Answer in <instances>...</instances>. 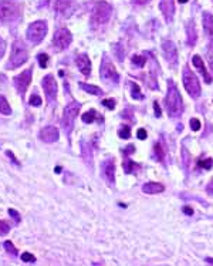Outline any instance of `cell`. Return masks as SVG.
Wrapping results in <instances>:
<instances>
[{
	"mask_svg": "<svg viewBox=\"0 0 213 266\" xmlns=\"http://www.w3.org/2000/svg\"><path fill=\"white\" fill-rule=\"evenodd\" d=\"M27 40L32 44H39L47 34V23L44 20H37L32 23L27 29Z\"/></svg>",
	"mask_w": 213,
	"mask_h": 266,
	"instance_id": "5b68a950",
	"label": "cell"
},
{
	"mask_svg": "<svg viewBox=\"0 0 213 266\" xmlns=\"http://www.w3.org/2000/svg\"><path fill=\"white\" fill-rule=\"evenodd\" d=\"M154 110H155V116H157V117H160V107L157 101L154 103Z\"/></svg>",
	"mask_w": 213,
	"mask_h": 266,
	"instance_id": "b9f144b4",
	"label": "cell"
},
{
	"mask_svg": "<svg viewBox=\"0 0 213 266\" xmlns=\"http://www.w3.org/2000/svg\"><path fill=\"white\" fill-rule=\"evenodd\" d=\"M132 63L135 64V66H138V67H142L144 64L147 63V57H144V56H134L132 57Z\"/></svg>",
	"mask_w": 213,
	"mask_h": 266,
	"instance_id": "484cf974",
	"label": "cell"
},
{
	"mask_svg": "<svg viewBox=\"0 0 213 266\" xmlns=\"http://www.w3.org/2000/svg\"><path fill=\"white\" fill-rule=\"evenodd\" d=\"M75 64L78 67V70L83 73L84 75H90L91 73V62L88 59L87 54H80L77 59H75Z\"/></svg>",
	"mask_w": 213,
	"mask_h": 266,
	"instance_id": "9a60e30c",
	"label": "cell"
},
{
	"mask_svg": "<svg viewBox=\"0 0 213 266\" xmlns=\"http://www.w3.org/2000/svg\"><path fill=\"white\" fill-rule=\"evenodd\" d=\"M20 14L19 3L14 0H0V24L16 20L20 17Z\"/></svg>",
	"mask_w": 213,
	"mask_h": 266,
	"instance_id": "7a4b0ae2",
	"label": "cell"
},
{
	"mask_svg": "<svg viewBox=\"0 0 213 266\" xmlns=\"http://www.w3.org/2000/svg\"><path fill=\"white\" fill-rule=\"evenodd\" d=\"M81 118H83L84 123H88V124H90V123H93L97 118V113L94 110H90V111H87L85 114H83V117Z\"/></svg>",
	"mask_w": 213,
	"mask_h": 266,
	"instance_id": "603a6c76",
	"label": "cell"
},
{
	"mask_svg": "<svg viewBox=\"0 0 213 266\" xmlns=\"http://www.w3.org/2000/svg\"><path fill=\"white\" fill-rule=\"evenodd\" d=\"M9 215L13 216V219L16 221V222H20V215L17 211H14V209H9Z\"/></svg>",
	"mask_w": 213,
	"mask_h": 266,
	"instance_id": "f35d334b",
	"label": "cell"
},
{
	"mask_svg": "<svg viewBox=\"0 0 213 266\" xmlns=\"http://www.w3.org/2000/svg\"><path fill=\"white\" fill-rule=\"evenodd\" d=\"M192 63H193V66L199 70V73L203 75V78H205V81L209 84V83H212V77L209 75V73L206 71V68H205V64H203L202 59L199 57V56H195L193 57V60H192Z\"/></svg>",
	"mask_w": 213,
	"mask_h": 266,
	"instance_id": "2e32d148",
	"label": "cell"
},
{
	"mask_svg": "<svg viewBox=\"0 0 213 266\" xmlns=\"http://www.w3.org/2000/svg\"><path fill=\"white\" fill-rule=\"evenodd\" d=\"M179 1H181V3H185V1H186V0H179Z\"/></svg>",
	"mask_w": 213,
	"mask_h": 266,
	"instance_id": "c3c4849f",
	"label": "cell"
},
{
	"mask_svg": "<svg viewBox=\"0 0 213 266\" xmlns=\"http://www.w3.org/2000/svg\"><path fill=\"white\" fill-rule=\"evenodd\" d=\"M42 85L44 93H46V97H47V100H49V103L53 104L54 101H55V98H57V83H55L53 75H46V77L43 78Z\"/></svg>",
	"mask_w": 213,
	"mask_h": 266,
	"instance_id": "8fae6325",
	"label": "cell"
},
{
	"mask_svg": "<svg viewBox=\"0 0 213 266\" xmlns=\"http://www.w3.org/2000/svg\"><path fill=\"white\" fill-rule=\"evenodd\" d=\"M103 106L109 108V110H114V108H115V101H114V100H104V101H103Z\"/></svg>",
	"mask_w": 213,
	"mask_h": 266,
	"instance_id": "8d00e7d4",
	"label": "cell"
},
{
	"mask_svg": "<svg viewBox=\"0 0 213 266\" xmlns=\"http://www.w3.org/2000/svg\"><path fill=\"white\" fill-rule=\"evenodd\" d=\"M131 88H132V97H134V98H137V100H142V98H144V96H142L141 91H139L138 84L131 83Z\"/></svg>",
	"mask_w": 213,
	"mask_h": 266,
	"instance_id": "d4e9b609",
	"label": "cell"
},
{
	"mask_svg": "<svg viewBox=\"0 0 213 266\" xmlns=\"http://www.w3.org/2000/svg\"><path fill=\"white\" fill-rule=\"evenodd\" d=\"M80 108H81V104L77 103V101L70 103L68 106L64 108L61 124H63L64 131H65L67 134H70L73 127H74V120L75 117H77V114H78V111H80Z\"/></svg>",
	"mask_w": 213,
	"mask_h": 266,
	"instance_id": "277c9868",
	"label": "cell"
},
{
	"mask_svg": "<svg viewBox=\"0 0 213 266\" xmlns=\"http://www.w3.org/2000/svg\"><path fill=\"white\" fill-rule=\"evenodd\" d=\"M9 232H10V225L4 222V221H0V235L3 236V235L9 234Z\"/></svg>",
	"mask_w": 213,
	"mask_h": 266,
	"instance_id": "f546056e",
	"label": "cell"
},
{
	"mask_svg": "<svg viewBox=\"0 0 213 266\" xmlns=\"http://www.w3.org/2000/svg\"><path fill=\"white\" fill-rule=\"evenodd\" d=\"M124 168H125V172H127V174H132L134 170L137 168V165H135L131 160H127L124 162Z\"/></svg>",
	"mask_w": 213,
	"mask_h": 266,
	"instance_id": "83f0119b",
	"label": "cell"
},
{
	"mask_svg": "<svg viewBox=\"0 0 213 266\" xmlns=\"http://www.w3.org/2000/svg\"><path fill=\"white\" fill-rule=\"evenodd\" d=\"M21 261H23V262H27V264H34V262H36V258H34L32 254H29V252H24V254H21Z\"/></svg>",
	"mask_w": 213,
	"mask_h": 266,
	"instance_id": "4dcf8cb0",
	"label": "cell"
},
{
	"mask_svg": "<svg viewBox=\"0 0 213 266\" xmlns=\"http://www.w3.org/2000/svg\"><path fill=\"white\" fill-rule=\"evenodd\" d=\"M80 87L87 91V93H90V94H94V96H103V90L100 88V87H96V85H91V84H85V83H80Z\"/></svg>",
	"mask_w": 213,
	"mask_h": 266,
	"instance_id": "44dd1931",
	"label": "cell"
},
{
	"mask_svg": "<svg viewBox=\"0 0 213 266\" xmlns=\"http://www.w3.org/2000/svg\"><path fill=\"white\" fill-rule=\"evenodd\" d=\"M199 165L202 167V168H206V170H211L212 168V165H213V160H201L199 161Z\"/></svg>",
	"mask_w": 213,
	"mask_h": 266,
	"instance_id": "836d02e7",
	"label": "cell"
},
{
	"mask_svg": "<svg viewBox=\"0 0 213 266\" xmlns=\"http://www.w3.org/2000/svg\"><path fill=\"white\" fill-rule=\"evenodd\" d=\"M100 75H101V78H103L106 83H114V84H117L118 81H119V74H118V71L115 70L114 64L111 63L108 59H104V60H103L101 68H100Z\"/></svg>",
	"mask_w": 213,
	"mask_h": 266,
	"instance_id": "ba28073f",
	"label": "cell"
},
{
	"mask_svg": "<svg viewBox=\"0 0 213 266\" xmlns=\"http://www.w3.org/2000/svg\"><path fill=\"white\" fill-rule=\"evenodd\" d=\"M137 135H138L139 139H145L147 138V131H145L144 128H139L138 133H137Z\"/></svg>",
	"mask_w": 213,
	"mask_h": 266,
	"instance_id": "ab89813d",
	"label": "cell"
},
{
	"mask_svg": "<svg viewBox=\"0 0 213 266\" xmlns=\"http://www.w3.org/2000/svg\"><path fill=\"white\" fill-rule=\"evenodd\" d=\"M183 212L186 213V215H192V213H193V209L189 208V206H185V208H183Z\"/></svg>",
	"mask_w": 213,
	"mask_h": 266,
	"instance_id": "ee69618b",
	"label": "cell"
},
{
	"mask_svg": "<svg viewBox=\"0 0 213 266\" xmlns=\"http://www.w3.org/2000/svg\"><path fill=\"white\" fill-rule=\"evenodd\" d=\"M162 50L165 54V59L168 63H176V57H178V52H176V46L172 42H163L162 43Z\"/></svg>",
	"mask_w": 213,
	"mask_h": 266,
	"instance_id": "4fadbf2b",
	"label": "cell"
},
{
	"mask_svg": "<svg viewBox=\"0 0 213 266\" xmlns=\"http://www.w3.org/2000/svg\"><path fill=\"white\" fill-rule=\"evenodd\" d=\"M71 3H73V0H55V3H54V7H55V10L58 11V13L65 14V11L70 10V7H71Z\"/></svg>",
	"mask_w": 213,
	"mask_h": 266,
	"instance_id": "ffe728a7",
	"label": "cell"
},
{
	"mask_svg": "<svg viewBox=\"0 0 213 266\" xmlns=\"http://www.w3.org/2000/svg\"><path fill=\"white\" fill-rule=\"evenodd\" d=\"M111 13H112V9L106 1H98L94 7V11H93V17H91L93 24H97V26L106 24L111 17Z\"/></svg>",
	"mask_w": 213,
	"mask_h": 266,
	"instance_id": "8992f818",
	"label": "cell"
},
{
	"mask_svg": "<svg viewBox=\"0 0 213 266\" xmlns=\"http://www.w3.org/2000/svg\"><path fill=\"white\" fill-rule=\"evenodd\" d=\"M6 155H7V157H10V160L13 161V162H14L16 165H20V164H19V161L16 160V157L13 155V152H11V151H6Z\"/></svg>",
	"mask_w": 213,
	"mask_h": 266,
	"instance_id": "60d3db41",
	"label": "cell"
},
{
	"mask_svg": "<svg viewBox=\"0 0 213 266\" xmlns=\"http://www.w3.org/2000/svg\"><path fill=\"white\" fill-rule=\"evenodd\" d=\"M32 75H33V68H27L24 70L23 73L14 77V85L17 88V91L20 93V96H24V93L27 91L29 85L32 83Z\"/></svg>",
	"mask_w": 213,
	"mask_h": 266,
	"instance_id": "9c48e42d",
	"label": "cell"
},
{
	"mask_svg": "<svg viewBox=\"0 0 213 266\" xmlns=\"http://www.w3.org/2000/svg\"><path fill=\"white\" fill-rule=\"evenodd\" d=\"M160 10H162L166 20H172L173 11H175L173 0H160Z\"/></svg>",
	"mask_w": 213,
	"mask_h": 266,
	"instance_id": "e0dca14e",
	"label": "cell"
},
{
	"mask_svg": "<svg viewBox=\"0 0 213 266\" xmlns=\"http://www.w3.org/2000/svg\"><path fill=\"white\" fill-rule=\"evenodd\" d=\"M73 42V36H71V33L68 29H58L55 34H54L53 37V43L54 46L57 47V49H60V50H63V49H67L70 44Z\"/></svg>",
	"mask_w": 213,
	"mask_h": 266,
	"instance_id": "30bf717a",
	"label": "cell"
},
{
	"mask_svg": "<svg viewBox=\"0 0 213 266\" xmlns=\"http://www.w3.org/2000/svg\"><path fill=\"white\" fill-rule=\"evenodd\" d=\"M29 59V53H27V49L26 46L20 42V40H16L13 43V47H11V57L10 62L7 63V67L13 70V68H17L20 67L21 64H24Z\"/></svg>",
	"mask_w": 213,
	"mask_h": 266,
	"instance_id": "3957f363",
	"label": "cell"
},
{
	"mask_svg": "<svg viewBox=\"0 0 213 266\" xmlns=\"http://www.w3.org/2000/svg\"><path fill=\"white\" fill-rule=\"evenodd\" d=\"M134 151H135V147H134V145H128V147H125V149H124V154L128 155V154H131V152H134Z\"/></svg>",
	"mask_w": 213,
	"mask_h": 266,
	"instance_id": "7bdbcfd3",
	"label": "cell"
},
{
	"mask_svg": "<svg viewBox=\"0 0 213 266\" xmlns=\"http://www.w3.org/2000/svg\"><path fill=\"white\" fill-rule=\"evenodd\" d=\"M101 168H103V172H104V177L106 178V181L109 184H114L115 182V164H114V160H106L103 164H101Z\"/></svg>",
	"mask_w": 213,
	"mask_h": 266,
	"instance_id": "5bb4252c",
	"label": "cell"
},
{
	"mask_svg": "<svg viewBox=\"0 0 213 266\" xmlns=\"http://www.w3.org/2000/svg\"><path fill=\"white\" fill-rule=\"evenodd\" d=\"M203 27L209 36H213V16L208 11L203 13Z\"/></svg>",
	"mask_w": 213,
	"mask_h": 266,
	"instance_id": "d6986e66",
	"label": "cell"
},
{
	"mask_svg": "<svg viewBox=\"0 0 213 266\" xmlns=\"http://www.w3.org/2000/svg\"><path fill=\"white\" fill-rule=\"evenodd\" d=\"M39 137H40V139L44 141V142L52 144V142H55V141L58 139L60 134H58V130L54 127V126H47V127H44L40 130Z\"/></svg>",
	"mask_w": 213,
	"mask_h": 266,
	"instance_id": "7c38bea8",
	"label": "cell"
},
{
	"mask_svg": "<svg viewBox=\"0 0 213 266\" xmlns=\"http://www.w3.org/2000/svg\"><path fill=\"white\" fill-rule=\"evenodd\" d=\"M166 110L169 113L170 117H179L183 111V104H182V97L178 91V88L173 84L169 85L168 94H166Z\"/></svg>",
	"mask_w": 213,
	"mask_h": 266,
	"instance_id": "6da1fadb",
	"label": "cell"
},
{
	"mask_svg": "<svg viewBox=\"0 0 213 266\" xmlns=\"http://www.w3.org/2000/svg\"><path fill=\"white\" fill-rule=\"evenodd\" d=\"M4 248L7 249V252H10L11 255H14V256L17 255V249L13 246V244H11L10 241H6V242H4Z\"/></svg>",
	"mask_w": 213,
	"mask_h": 266,
	"instance_id": "d6a6232c",
	"label": "cell"
},
{
	"mask_svg": "<svg viewBox=\"0 0 213 266\" xmlns=\"http://www.w3.org/2000/svg\"><path fill=\"white\" fill-rule=\"evenodd\" d=\"M134 3H137V4H145L147 1H149V0H132Z\"/></svg>",
	"mask_w": 213,
	"mask_h": 266,
	"instance_id": "bcb514c9",
	"label": "cell"
},
{
	"mask_svg": "<svg viewBox=\"0 0 213 266\" xmlns=\"http://www.w3.org/2000/svg\"><path fill=\"white\" fill-rule=\"evenodd\" d=\"M118 134H119V137H121V138L127 139L131 137V130H129L128 126H124V127L119 130V133H118Z\"/></svg>",
	"mask_w": 213,
	"mask_h": 266,
	"instance_id": "f1b7e54d",
	"label": "cell"
},
{
	"mask_svg": "<svg viewBox=\"0 0 213 266\" xmlns=\"http://www.w3.org/2000/svg\"><path fill=\"white\" fill-rule=\"evenodd\" d=\"M30 104L34 107L40 106V104H42V98H40V96H37V94H33V96L30 97Z\"/></svg>",
	"mask_w": 213,
	"mask_h": 266,
	"instance_id": "e575fe53",
	"label": "cell"
},
{
	"mask_svg": "<svg viewBox=\"0 0 213 266\" xmlns=\"http://www.w3.org/2000/svg\"><path fill=\"white\" fill-rule=\"evenodd\" d=\"M206 57H208V63H209V67H211V70L213 71V44H211V46H209Z\"/></svg>",
	"mask_w": 213,
	"mask_h": 266,
	"instance_id": "1f68e13d",
	"label": "cell"
},
{
	"mask_svg": "<svg viewBox=\"0 0 213 266\" xmlns=\"http://www.w3.org/2000/svg\"><path fill=\"white\" fill-rule=\"evenodd\" d=\"M208 192H209V194H213V180L209 182V185H208Z\"/></svg>",
	"mask_w": 213,
	"mask_h": 266,
	"instance_id": "f6af8a7d",
	"label": "cell"
},
{
	"mask_svg": "<svg viewBox=\"0 0 213 266\" xmlns=\"http://www.w3.org/2000/svg\"><path fill=\"white\" fill-rule=\"evenodd\" d=\"M37 59H39V64H40V67H42V68H46V67H47V64H49V56L42 53L37 56Z\"/></svg>",
	"mask_w": 213,
	"mask_h": 266,
	"instance_id": "4316f807",
	"label": "cell"
},
{
	"mask_svg": "<svg viewBox=\"0 0 213 266\" xmlns=\"http://www.w3.org/2000/svg\"><path fill=\"white\" fill-rule=\"evenodd\" d=\"M154 152H155V157L158 161H163V157H165V152H163V148L160 144H155L154 147Z\"/></svg>",
	"mask_w": 213,
	"mask_h": 266,
	"instance_id": "cb8c5ba5",
	"label": "cell"
},
{
	"mask_svg": "<svg viewBox=\"0 0 213 266\" xmlns=\"http://www.w3.org/2000/svg\"><path fill=\"white\" fill-rule=\"evenodd\" d=\"M4 52H6V42L0 37V59L4 56Z\"/></svg>",
	"mask_w": 213,
	"mask_h": 266,
	"instance_id": "74e56055",
	"label": "cell"
},
{
	"mask_svg": "<svg viewBox=\"0 0 213 266\" xmlns=\"http://www.w3.org/2000/svg\"><path fill=\"white\" fill-rule=\"evenodd\" d=\"M0 113L4 114V116H9L11 114V108L9 106V101L6 100L4 96H0Z\"/></svg>",
	"mask_w": 213,
	"mask_h": 266,
	"instance_id": "7402d4cb",
	"label": "cell"
},
{
	"mask_svg": "<svg viewBox=\"0 0 213 266\" xmlns=\"http://www.w3.org/2000/svg\"><path fill=\"white\" fill-rule=\"evenodd\" d=\"M191 128L193 131H198L199 128H201V121L198 120V118H191Z\"/></svg>",
	"mask_w": 213,
	"mask_h": 266,
	"instance_id": "d590c367",
	"label": "cell"
},
{
	"mask_svg": "<svg viewBox=\"0 0 213 266\" xmlns=\"http://www.w3.org/2000/svg\"><path fill=\"white\" fill-rule=\"evenodd\" d=\"M206 262H208V264H212V265H213V259H212V258H208V259H206Z\"/></svg>",
	"mask_w": 213,
	"mask_h": 266,
	"instance_id": "7dc6e473",
	"label": "cell"
},
{
	"mask_svg": "<svg viewBox=\"0 0 213 266\" xmlns=\"http://www.w3.org/2000/svg\"><path fill=\"white\" fill-rule=\"evenodd\" d=\"M163 190H165L163 185H162V184H158V182H148V184H145V185L142 187V191L145 192V194H151V195L160 194Z\"/></svg>",
	"mask_w": 213,
	"mask_h": 266,
	"instance_id": "ac0fdd59",
	"label": "cell"
},
{
	"mask_svg": "<svg viewBox=\"0 0 213 266\" xmlns=\"http://www.w3.org/2000/svg\"><path fill=\"white\" fill-rule=\"evenodd\" d=\"M183 85L188 91V94L193 98H198L201 96V84H199V80L198 77L192 73L189 68H185L183 70Z\"/></svg>",
	"mask_w": 213,
	"mask_h": 266,
	"instance_id": "52a82bcc",
	"label": "cell"
}]
</instances>
